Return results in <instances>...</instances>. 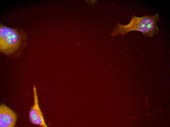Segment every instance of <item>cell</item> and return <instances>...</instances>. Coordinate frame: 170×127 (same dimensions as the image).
I'll use <instances>...</instances> for the list:
<instances>
[{
  "label": "cell",
  "instance_id": "cell-1",
  "mask_svg": "<svg viewBox=\"0 0 170 127\" xmlns=\"http://www.w3.org/2000/svg\"><path fill=\"white\" fill-rule=\"evenodd\" d=\"M160 18L158 13L140 17L133 15L130 22L127 25H123L117 22L111 35H124L128 32L136 31L142 33L146 36L151 37L159 32L157 23Z\"/></svg>",
  "mask_w": 170,
  "mask_h": 127
},
{
  "label": "cell",
  "instance_id": "cell-2",
  "mask_svg": "<svg viewBox=\"0 0 170 127\" xmlns=\"http://www.w3.org/2000/svg\"><path fill=\"white\" fill-rule=\"evenodd\" d=\"M16 29L3 25L0 26V50L6 55L13 54L20 48L22 32Z\"/></svg>",
  "mask_w": 170,
  "mask_h": 127
},
{
  "label": "cell",
  "instance_id": "cell-3",
  "mask_svg": "<svg viewBox=\"0 0 170 127\" xmlns=\"http://www.w3.org/2000/svg\"><path fill=\"white\" fill-rule=\"evenodd\" d=\"M33 90L34 104L29 112L30 120L34 124L43 127H47L48 126L45 122L42 112L39 106L36 88L34 85L33 86Z\"/></svg>",
  "mask_w": 170,
  "mask_h": 127
},
{
  "label": "cell",
  "instance_id": "cell-4",
  "mask_svg": "<svg viewBox=\"0 0 170 127\" xmlns=\"http://www.w3.org/2000/svg\"><path fill=\"white\" fill-rule=\"evenodd\" d=\"M17 115L12 110L4 104L0 106V127H14Z\"/></svg>",
  "mask_w": 170,
  "mask_h": 127
}]
</instances>
